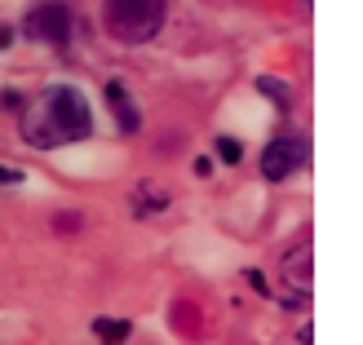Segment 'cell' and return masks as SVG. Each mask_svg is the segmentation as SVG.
I'll list each match as a JSON object with an SVG mask.
<instances>
[{
	"mask_svg": "<svg viewBox=\"0 0 363 345\" xmlns=\"http://www.w3.org/2000/svg\"><path fill=\"white\" fill-rule=\"evenodd\" d=\"M169 0H102V27L120 45H147L164 31Z\"/></svg>",
	"mask_w": 363,
	"mask_h": 345,
	"instance_id": "cell-2",
	"label": "cell"
},
{
	"mask_svg": "<svg viewBox=\"0 0 363 345\" xmlns=\"http://www.w3.org/2000/svg\"><path fill=\"white\" fill-rule=\"evenodd\" d=\"M23 137L35 151L49 147H71V142L94 137V111H89V98L76 84H53L45 89L35 102L23 106Z\"/></svg>",
	"mask_w": 363,
	"mask_h": 345,
	"instance_id": "cell-1",
	"label": "cell"
},
{
	"mask_svg": "<svg viewBox=\"0 0 363 345\" xmlns=\"http://www.w3.org/2000/svg\"><path fill=\"white\" fill-rule=\"evenodd\" d=\"M257 89H262V94H270V98H279V102H275L279 111H288V106H293V94H288L279 80H266V76H262V80H257Z\"/></svg>",
	"mask_w": 363,
	"mask_h": 345,
	"instance_id": "cell-9",
	"label": "cell"
},
{
	"mask_svg": "<svg viewBox=\"0 0 363 345\" xmlns=\"http://www.w3.org/2000/svg\"><path fill=\"white\" fill-rule=\"evenodd\" d=\"M23 35L35 45H53L62 49L71 40V9L62 0H40V5H31L27 18H23Z\"/></svg>",
	"mask_w": 363,
	"mask_h": 345,
	"instance_id": "cell-3",
	"label": "cell"
},
{
	"mask_svg": "<svg viewBox=\"0 0 363 345\" xmlns=\"http://www.w3.org/2000/svg\"><path fill=\"white\" fill-rule=\"evenodd\" d=\"M164 204H169V191H160L155 181H142V186H138V195H133V213H138V217L164 213Z\"/></svg>",
	"mask_w": 363,
	"mask_h": 345,
	"instance_id": "cell-7",
	"label": "cell"
},
{
	"mask_svg": "<svg viewBox=\"0 0 363 345\" xmlns=\"http://www.w3.org/2000/svg\"><path fill=\"white\" fill-rule=\"evenodd\" d=\"M106 102H111V115H116V124H120L124 133H138V129H142V115H138V106H133V98H129V89H124L120 80L106 84Z\"/></svg>",
	"mask_w": 363,
	"mask_h": 345,
	"instance_id": "cell-6",
	"label": "cell"
},
{
	"mask_svg": "<svg viewBox=\"0 0 363 345\" xmlns=\"http://www.w3.org/2000/svg\"><path fill=\"white\" fill-rule=\"evenodd\" d=\"M279 275H284V283H288V301H306L311 297V239H297L293 248H288V257H284V266H279Z\"/></svg>",
	"mask_w": 363,
	"mask_h": 345,
	"instance_id": "cell-5",
	"label": "cell"
},
{
	"mask_svg": "<svg viewBox=\"0 0 363 345\" xmlns=\"http://www.w3.org/2000/svg\"><path fill=\"white\" fill-rule=\"evenodd\" d=\"M217 155L226 159V164H240V155H244V147L235 137H217Z\"/></svg>",
	"mask_w": 363,
	"mask_h": 345,
	"instance_id": "cell-10",
	"label": "cell"
},
{
	"mask_svg": "<svg viewBox=\"0 0 363 345\" xmlns=\"http://www.w3.org/2000/svg\"><path fill=\"white\" fill-rule=\"evenodd\" d=\"M0 186H23V169H9V164H0Z\"/></svg>",
	"mask_w": 363,
	"mask_h": 345,
	"instance_id": "cell-11",
	"label": "cell"
},
{
	"mask_svg": "<svg viewBox=\"0 0 363 345\" xmlns=\"http://www.w3.org/2000/svg\"><path fill=\"white\" fill-rule=\"evenodd\" d=\"M311 159V137L306 133H284L262 151V177L266 181H284L288 173H297Z\"/></svg>",
	"mask_w": 363,
	"mask_h": 345,
	"instance_id": "cell-4",
	"label": "cell"
},
{
	"mask_svg": "<svg viewBox=\"0 0 363 345\" xmlns=\"http://www.w3.org/2000/svg\"><path fill=\"white\" fill-rule=\"evenodd\" d=\"M94 336L102 345H124L133 336V323L129 319H94Z\"/></svg>",
	"mask_w": 363,
	"mask_h": 345,
	"instance_id": "cell-8",
	"label": "cell"
}]
</instances>
